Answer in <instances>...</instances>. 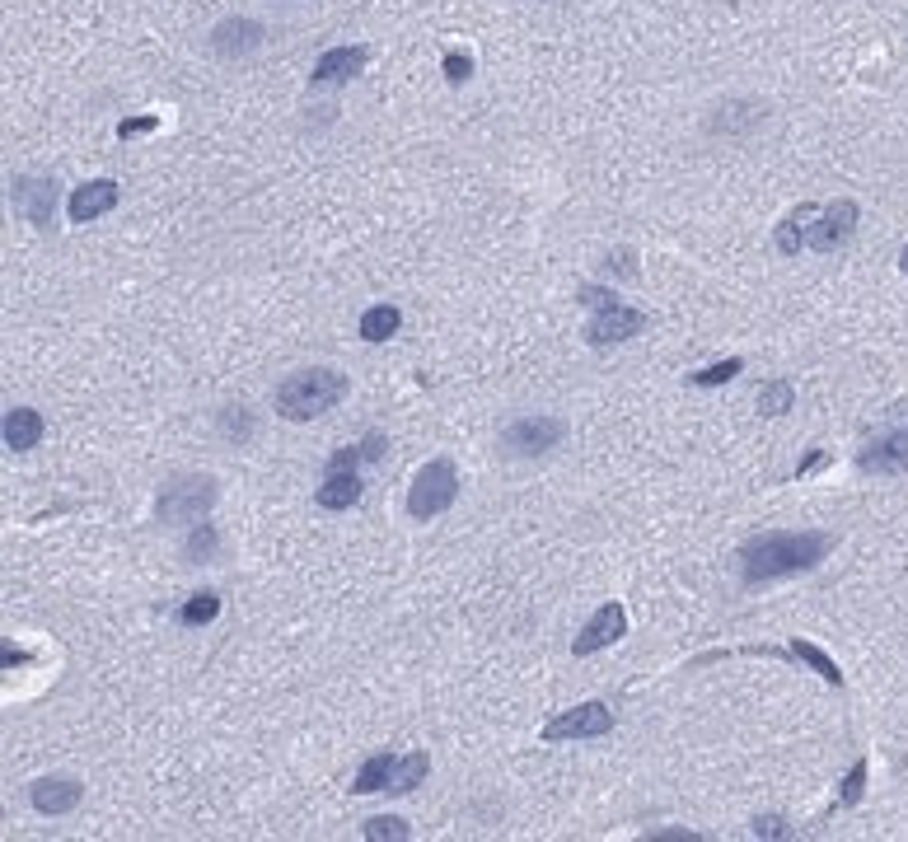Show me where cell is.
Masks as SVG:
<instances>
[{"label":"cell","mask_w":908,"mask_h":842,"mask_svg":"<svg viewBox=\"0 0 908 842\" xmlns=\"http://www.w3.org/2000/svg\"><path fill=\"white\" fill-rule=\"evenodd\" d=\"M833 548V534H820V529H773V534H759L749 538L740 548V576L744 585H768V581H782V576H801V572H815Z\"/></svg>","instance_id":"6da1fadb"},{"label":"cell","mask_w":908,"mask_h":842,"mask_svg":"<svg viewBox=\"0 0 908 842\" xmlns=\"http://www.w3.org/2000/svg\"><path fill=\"white\" fill-rule=\"evenodd\" d=\"M347 389H352V379L343 370L314 366V370H295L290 379H282L272 403H277V413L286 422H314V417L333 413V407L347 398Z\"/></svg>","instance_id":"7a4b0ae2"},{"label":"cell","mask_w":908,"mask_h":842,"mask_svg":"<svg viewBox=\"0 0 908 842\" xmlns=\"http://www.w3.org/2000/svg\"><path fill=\"white\" fill-rule=\"evenodd\" d=\"M216 496H220L216 477H207V473L174 477V483L160 492V501H155V515H160V525H197V519L216 506Z\"/></svg>","instance_id":"3957f363"},{"label":"cell","mask_w":908,"mask_h":842,"mask_svg":"<svg viewBox=\"0 0 908 842\" xmlns=\"http://www.w3.org/2000/svg\"><path fill=\"white\" fill-rule=\"evenodd\" d=\"M460 501V473L450 459H431L417 468L413 492H407V515L413 519H436Z\"/></svg>","instance_id":"277c9868"},{"label":"cell","mask_w":908,"mask_h":842,"mask_svg":"<svg viewBox=\"0 0 908 842\" xmlns=\"http://www.w3.org/2000/svg\"><path fill=\"white\" fill-rule=\"evenodd\" d=\"M614 731V712L604 707V702H581V707L562 712L557 721L543 725V740L549 744H562V740H600Z\"/></svg>","instance_id":"5b68a950"},{"label":"cell","mask_w":908,"mask_h":842,"mask_svg":"<svg viewBox=\"0 0 908 842\" xmlns=\"http://www.w3.org/2000/svg\"><path fill=\"white\" fill-rule=\"evenodd\" d=\"M566 436V422L562 417H515L506 430H502V445L511 454H549L557 449Z\"/></svg>","instance_id":"8992f818"},{"label":"cell","mask_w":908,"mask_h":842,"mask_svg":"<svg viewBox=\"0 0 908 842\" xmlns=\"http://www.w3.org/2000/svg\"><path fill=\"white\" fill-rule=\"evenodd\" d=\"M10 201L29 225H38V230H48L57 220V184L52 178H29V174L10 178Z\"/></svg>","instance_id":"52a82bcc"},{"label":"cell","mask_w":908,"mask_h":842,"mask_svg":"<svg viewBox=\"0 0 908 842\" xmlns=\"http://www.w3.org/2000/svg\"><path fill=\"white\" fill-rule=\"evenodd\" d=\"M211 52L225 57V61H244V57H254L263 42H267V29L258 24V19H248V14H230V19H220V24L211 29Z\"/></svg>","instance_id":"ba28073f"},{"label":"cell","mask_w":908,"mask_h":842,"mask_svg":"<svg viewBox=\"0 0 908 842\" xmlns=\"http://www.w3.org/2000/svg\"><path fill=\"white\" fill-rule=\"evenodd\" d=\"M857 230V201H833V207H825V216L810 220V235H806V248H815V254H838Z\"/></svg>","instance_id":"9c48e42d"},{"label":"cell","mask_w":908,"mask_h":842,"mask_svg":"<svg viewBox=\"0 0 908 842\" xmlns=\"http://www.w3.org/2000/svg\"><path fill=\"white\" fill-rule=\"evenodd\" d=\"M623 632H628V613H623V604H619V600H609V604H600L595 613H590V623L581 627V636L572 642V651H576V655L609 651V646H614Z\"/></svg>","instance_id":"30bf717a"},{"label":"cell","mask_w":908,"mask_h":842,"mask_svg":"<svg viewBox=\"0 0 908 842\" xmlns=\"http://www.w3.org/2000/svg\"><path fill=\"white\" fill-rule=\"evenodd\" d=\"M651 324V318L642 309H632V305H614V309H600L595 318H590V328L585 337L595 347H609V343H628V337H638L642 328Z\"/></svg>","instance_id":"8fae6325"},{"label":"cell","mask_w":908,"mask_h":842,"mask_svg":"<svg viewBox=\"0 0 908 842\" xmlns=\"http://www.w3.org/2000/svg\"><path fill=\"white\" fill-rule=\"evenodd\" d=\"M857 464H861V473H876V477L908 473V430H885V436H876L857 454Z\"/></svg>","instance_id":"7c38bea8"},{"label":"cell","mask_w":908,"mask_h":842,"mask_svg":"<svg viewBox=\"0 0 908 842\" xmlns=\"http://www.w3.org/2000/svg\"><path fill=\"white\" fill-rule=\"evenodd\" d=\"M366 61H371V52L366 48H328L319 61H314V89H328V85H347V80H356L361 71H366Z\"/></svg>","instance_id":"4fadbf2b"},{"label":"cell","mask_w":908,"mask_h":842,"mask_svg":"<svg viewBox=\"0 0 908 842\" xmlns=\"http://www.w3.org/2000/svg\"><path fill=\"white\" fill-rule=\"evenodd\" d=\"M118 197H122V188L112 184V178H95V184H80L76 192H71V225H89V220H99V216H108L112 207H118Z\"/></svg>","instance_id":"5bb4252c"},{"label":"cell","mask_w":908,"mask_h":842,"mask_svg":"<svg viewBox=\"0 0 908 842\" xmlns=\"http://www.w3.org/2000/svg\"><path fill=\"white\" fill-rule=\"evenodd\" d=\"M29 801L38 814H71L85 801V786L76 777H38L29 786Z\"/></svg>","instance_id":"9a60e30c"},{"label":"cell","mask_w":908,"mask_h":842,"mask_svg":"<svg viewBox=\"0 0 908 842\" xmlns=\"http://www.w3.org/2000/svg\"><path fill=\"white\" fill-rule=\"evenodd\" d=\"M42 413L38 407H10L6 413V449H14V454H24V449H33L38 440H42Z\"/></svg>","instance_id":"2e32d148"},{"label":"cell","mask_w":908,"mask_h":842,"mask_svg":"<svg viewBox=\"0 0 908 842\" xmlns=\"http://www.w3.org/2000/svg\"><path fill=\"white\" fill-rule=\"evenodd\" d=\"M361 492H366V483L356 477V468H343V473H328V483L314 492V501H319L324 511H352Z\"/></svg>","instance_id":"e0dca14e"},{"label":"cell","mask_w":908,"mask_h":842,"mask_svg":"<svg viewBox=\"0 0 908 842\" xmlns=\"http://www.w3.org/2000/svg\"><path fill=\"white\" fill-rule=\"evenodd\" d=\"M815 216H820L815 207H797V211H791V216L778 225V254H782V258H797L801 248H806V235H810V220H815Z\"/></svg>","instance_id":"ac0fdd59"},{"label":"cell","mask_w":908,"mask_h":842,"mask_svg":"<svg viewBox=\"0 0 908 842\" xmlns=\"http://www.w3.org/2000/svg\"><path fill=\"white\" fill-rule=\"evenodd\" d=\"M398 328H403V314L394 305H371L361 314V337H366V343H389Z\"/></svg>","instance_id":"d6986e66"},{"label":"cell","mask_w":908,"mask_h":842,"mask_svg":"<svg viewBox=\"0 0 908 842\" xmlns=\"http://www.w3.org/2000/svg\"><path fill=\"white\" fill-rule=\"evenodd\" d=\"M394 754H371L366 763H361V772H356V782H352V791L356 795H371V791H389V777H394Z\"/></svg>","instance_id":"ffe728a7"},{"label":"cell","mask_w":908,"mask_h":842,"mask_svg":"<svg viewBox=\"0 0 908 842\" xmlns=\"http://www.w3.org/2000/svg\"><path fill=\"white\" fill-rule=\"evenodd\" d=\"M216 553H220V534H216V525L197 519V525L188 529V538H184V562H188V566H201V562H211Z\"/></svg>","instance_id":"44dd1931"},{"label":"cell","mask_w":908,"mask_h":842,"mask_svg":"<svg viewBox=\"0 0 908 842\" xmlns=\"http://www.w3.org/2000/svg\"><path fill=\"white\" fill-rule=\"evenodd\" d=\"M791 655H797V660H801V665H810L815 674H820V678H825V684H829V689H843V670H838V665H833V660H829V655H825L820 646H815V642H801V636H797V642H791Z\"/></svg>","instance_id":"7402d4cb"},{"label":"cell","mask_w":908,"mask_h":842,"mask_svg":"<svg viewBox=\"0 0 908 842\" xmlns=\"http://www.w3.org/2000/svg\"><path fill=\"white\" fill-rule=\"evenodd\" d=\"M426 772H431L426 754H407V759H398V763H394V777H389V795L417 791V786L426 782Z\"/></svg>","instance_id":"603a6c76"},{"label":"cell","mask_w":908,"mask_h":842,"mask_svg":"<svg viewBox=\"0 0 908 842\" xmlns=\"http://www.w3.org/2000/svg\"><path fill=\"white\" fill-rule=\"evenodd\" d=\"M384 454V436H366L361 445H347V449H337L333 459H328V473H343V468H356V464H371Z\"/></svg>","instance_id":"cb8c5ba5"},{"label":"cell","mask_w":908,"mask_h":842,"mask_svg":"<svg viewBox=\"0 0 908 842\" xmlns=\"http://www.w3.org/2000/svg\"><path fill=\"white\" fill-rule=\"evenodd\" d=\"M216 613H220V595L216 590H201V595H193L184 608H178V623L184 627H207Z\"/></svg>","instance_id":"d4e9b609"},{"label":"cell","mask_w":908,"mask_h":842,"mask_svg":"<svg viewBox=\"0 0 908 842\" xmlns=\"http://www.w3.org/2000/svg\"><path fill=\"white\" fill-rule=\"evenodd\" d=\"M791 398H797V389H791L787 379L763 384V389H759V413L763 417H782V413H791Z\"/></svg>","instance_id":"484cf974"},{"label":"cell","mask_w":908,"mask_h":842,"mask_svg":"<svg viewBox=\"0 0 908 842\" xmlns=\"http://www.w3.org/2000/svg\"><path fill=\"white\" fill-rule=\"evenodd\" d=\"M740 370H744V360L731 356V360H717V366H708V370H693L689 384H698V389H717V384H731Z\"/></svg>","instance_id":"4316f807"},{"label":"cell","mask_w":908,"mask_h":842,"mask_svg":"<svg viewBox=\"0 0 908 842\" xmlns=\"http://www.w3.org/2000/svg\"><path fill=\"white\" fill-rule=\"evenodd\" d=\"M361 833H366L371 842H384V838L403 842V838H407V824H403V819H394V814H375V819H366V829H361Z\"/></svg>","instance_id":"83f0119b"},{"label":"cell","mask_w":908,"mask_h":842,"mask_svg":"<svg viewBox=\"0 0 908 842\" xmlns=\"http://www.w3.org/2000/svg\"><path fill=\"white\" fill-rule=\"evenodd\" d=\"M220 430L230 440H248V436H254V417H248V407H225V413H220Z\"/></svg>","instance_id":"f1b7e54d"},{"label":"cell","mask_w":908,"mask_h":842,"mask_svg":"<svg viewBox=\"0 0 908 842\" xmlns=\"http://www.w3.org/2000/svg\"><path fill=\"white\" fill-rule=\"evenodd\" d=\"M441 71H445L450 85H464V80H473V57L460 52V48H450V52L441 57Z\"/></svg>","instance_id":"f546056e"},{"label":"cell","mask_w":908,"mask_h":842,"mask_svg":"<svg viewBox=\"0 0 908 842\" xmlns=\"http://www.w3.org/2000/svg\"><path fill=\"white\" fill-rule=\"evenodd\" d=\"M861 786H867V759L852 763V772L843 777V791H838V805H857V801H861Z\"/></svg>","instance_id":"4dcf8cb0"},{"label":"cell","mask_w":908,"mask_h":842,"mask_svg":"<svg viewBox=\"0 0 908 842\" xmlns=\"http://www.w3.org/2000/svg\"><path fill=\"white\" fill-rule=\"evenodd\" d=\"M576 305H585V309L600 314V309H614V305H623V300H619L614 290H604V286H581V290H576Z\"/></svg>","instance_id":"1f68e13d"},{"label":"cell","mask_w":908,"mask_h":842,"mask_svg":"<svg viewBox=\"0 0 908 842\" xmlns=\"http://www.w3.org/2000/svg\"><path fill=\"white\" fill-rule=\"evenodd\" d=\"M754 833H759V838H791L787 819H778V814H759V819H754Z\"/></svg>","instance_id":"d6a6232c"},{"label":"cell","mask_w":908,"mask_h":842,"mask_svg":"<svg viewBox=\"0 0 908 842\" xmlns=\"http://www.w3.org/2000/svg\"><path fill=\"white\" fill-rule=\"evenodd\" d=\"M604 271H619V277H638V262H632L628 248H619V254L604 258Z\"/></svg>","instance_id":"836d02e7"},{"label":"cell","mask_w":908,"mask_h":842,"mask_svg":"<svg viewBox=\"0 0 908 842\" xmlns=\"http://www.w3.org/2000/svg\"><path fill=\"white\" fill-rule=\"evenodd\" d=\"M155 127H160V118H127V122H118V136H122V141H131V136H146Z\"/></svg>","instance_id":"e575fe53"},{"label":"cell","mask_w":908,"mask_h":842,"mask_svg":"<svg viewBox=\"0 0 908 842\" xmlns=\"http://www.w3.org/2000/svg\"><path fill=\"white\" fill-rule=\"evenodd\" d=\"M14 665H29V651H6V670H14Z\"/></svg>","instance_id":"d590c367"},{"label":"cell","mask_w":908,"mask_h":842,"mask_svg":"<svg viewBox=\"0 0 908 842\" xmlns=\"http://www.w3.org/2000/svg\"><path fill=\"white\" fill-rule=\"evenodd\" d=\"M899 267H904V277H908V244H904V254H899Z\"/></svg>","instance_id":"8d00e7d4"}]
</instances>
